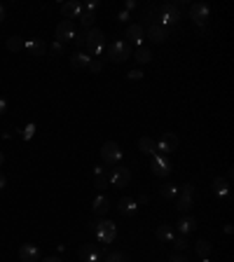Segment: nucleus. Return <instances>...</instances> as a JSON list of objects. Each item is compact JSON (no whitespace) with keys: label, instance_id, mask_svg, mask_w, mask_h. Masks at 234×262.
<instances>
[{"label":"nucleus","instance_id":"2","mask_svg":"<svg viewBox=\"0 0 234 262\" xmlns=\"http://www.w3.org/2000/svg\"><path fill=\"white\" fill-rule=\"evenodd\" d=\"M129 56H131V47H129V42H124V40H117V42H113L110 47L105 49V59H110L113 63H122Z\"/></svg>","mask_w":234,"mask_h":262},{"label":"nucleus","instance_id":"33","mask_svg":"<svg viewBox=\"0 0 234 262\" xmlns=\"http://www.w3.org/2000/svg\"><path fill=\"white\" fill-rule=\"evenodd\" d=\"M176 246V253H180V250H185L187 248V239H185V234H180V237H174V241H171Z\"/></svg>","mask_w":234,"mask_h":262},{"label":"nucleus","instance_id":"7","mask_svg":"<svg viewBox=\"0 0 234 262\" xmlns=\"http://www.w3.org/2000/svg\"><path fill=\"white\" fill-rule=\"evenodd\" d=\"M152 173L159 178H166L171 173V162L164 155H152Z\"/></svg>","mask_w":234,"mask_h":262},{"label":"nucleus","instance_id":"6","mask_svg":"<svg viewBox=\"0 0 234 262\" xmlns=\"http://www.w3.org/2000/svg\"><path fill=\"white\" fill-rule=\"evenodd\" d=\"M178 145H180V138L176 136L174 131H166L162 138L157 141V152L162 150L164 155H169V152H174V150H178Z\"/></svg>","mask_w":234,"mask_h":262},{"label":"nucleus","instance_id":"28","mask_svg":"<svg viewBox=\"0 0 234 262\" xmlns=\"http://www.w3.org/2000/svg\"><path fill=\"white\" fill-rule=\"evenodd\" d=\"M159 192H162L164 199H176V197H178V185H174V183H166Z\"/></svg>","mask_w":234,"mask_h":262},{"label":"nucleus","instance_id":"23","mask_svg":"<svg viewBox=\"0 0 234 262\" xmlns=\"http://www.w3.org/2000/svg\"><path fill=\"white\" fill-rule=\"evenodd\" d=\"M138 148L140 152H145V155H157V141H152L148 136H143L138 141Z\"/></svg>","mask_w":234,"mask_h":262},{"label":"nucleus","instance_id":"35","mask_svg":"<svg viewBox=\"0 0 234 262\" xmlns=\"http://www.w3.org/2000/svg\"><path fill=\"white\" fill-rule=\"evenodd\" d=\"M73 42H75V47H84V45H87V36H84V31H82V33H78V36L73 37Z\"/></svg>","mask_w":234,"mask_h":262},{"label":"nucleus","instance_id":"37","mask_svg":"<svg viewBox=\"0 0 234 262\" xmlns=\"http://www.w3.org/2000/svg\"><path fill=\"white\" fill-rule=\"evenodd\" d=\"M127 77L131 80V82H138V80H143V73H140V71H131Z\"/></svg>","mask_w":234,"mask_h":262},{"label":"nucleus","instance_id":"18","mask_svg":"<svg viewBox=\"0 0 234 262\" xmlns=\"http://www.w3.org/2000/svg\"><path fill=\"white\" fill-rule=\"evenodd\" d=\"M197 229V218L195 215H183L180 220H178V232L180 234H190V232H195Z\"/></svg>","mask_w":234,"mask_h":262},{"label":"nucleus","instance_id":"12","mask_svg":"<svg viewBox=\"0 0 234 262\" xmlns=\"http://www.w3.org/2000/svg\"><path fill=\"white\" fill-rule=\"evenodd\" d=\"M82 12H84V5H80L78 0H70V2H63V5H61V14H63L68 21L78 19Z\"/></svg>","mask_w":234,"mask_h":262},{"label":"nucleus","instance_id":"48","mask_svg":"<svg viewBox=\"0 0 234 262\" xmlns=\"http://www.w3.org/2000/svg\"><path fill=\"white\" fill-rule=\"evenodd\" d=\"M201 262H209V260H206V258H204V260H201Z\"/></svg>","mask_w":234,"mask_h":262},{"label":"nucleus","instance_id":"13","mask_svg":"<svg viewBox=\"0 0 234 262\" xmlns=\"http://www.w3.org/2000/svg\"><path fill=\"white\" fill-rule=\"evenodd\" d=\"M23 49H26L31 56H45V54H47V45L40 40V37L26 40V42H23Z\"/></svg>","mask_w":234,"mask_h":262},{"label":"nucleus","instance_id":"47","mask_svg":"<svg viewBox=\"0 0 234 262\" xmlns=\"http://www.w3.org/2000/svg\"><path fill=\"white\" fill-rule=\"evenodd\" d=\"M2 162H5V155H2V152H0V167H2Z\"/></svg>","mask_w":234,"mask_h":262},{"label":"nucleus","instance_id":"42","mask_svg":"<svg viewBox=\"0 0 234 262\" xmlns=\"http://www.w3.org/2000/svg\"><path fill=\"white\" fill-rule=\"evenodd\" d=\"M5 17H7V10H5V5H0V24L5 21Z\"/></svg>","mask_w":234,"mask_h":262},{"label":"nucleus","instance_id":"1","mask_svg":"<svg viewBox=\"0 0 234 262\" xmlns=\"http://www.w3.org/2000/svg\"><path fill=\"white\" fill-rule=\"evenodd\" d=\"M94 232H96V241L98 243H113L117 237V225L113 220H98V223H92Z\"/></svg>","mask_w":234,"mask_h":262},{"label":"nucleus","instance_id":"24","mask_svg":"<svg viewBox=\"0 0 234 262\" xmlns=\"http://www.w3.org/2000/svg\"><path fill=\"white\" fill-rule=\"evenodd\" d=\"M211 187H213V192H215L218 197H227V192H230V180L227 178H215Z\"/></svg>","mask_w":234,"mask_h":262},{"label":"nucleus","instance_id":"38","mask_svg":"<svg viewBox=\"0 0 234 262\" xmlns=\"http://www.w3.org/2000/svg\"><path fill=\"white\" fill-rule=\"evenodd\" d=\"M169 262H187V258L183 255V253H174V255L169 258Z\"/></svg>","mask_w":234,"mask_h":262},{"label":"nucleus","instance_id":"36","mask_svg":"<svg viewBox=\"0 0 234 262\" xmlns=\"http://www.w3.org/2000/svg\"><path fill=\"white\" fill-rule=\"evenodd\" d=\"M87 71L89 73H101L103 71V63H101L98 59H92V63H89V68H87Z\"/></svg>","mask_w":234,"mask_h":262},{"label":"nucleus","instance_id":"31","mask_svg":"<svg viewBox=\"0 0 234 262\" xmlns=\"http://www.w3.org/2000/svg\"><path fill=\"white\" fill-rule=\"evenodd\" d=\"M152 59V52L148 47H138V52H136V61L138 63H148V61Z\"/></svg>","mask_w":234,"mask_h":262},{"label":"nucleus","instance_id":"32","mask_svg":"<svg viewBox=\"0 0 234 262\" xmlns=\"http://www.w3.org/2000/svg\"><path fill=\"white\" fill-rule=\"evenodd\" d=\"M78 19L82 21V26H84V31H89V28H92V24L96 21V17H94L92 12H82L80 17H78Z\"/></svg>","mask_w":234,"mask_h":262},{"label":"nucleus","instance_id":"26","mask_svg":"<svg viewBox=\"0 0 234 262\" xmlns=\"http://www.w3.org/2000/svg\"><path fill=\"white\" fill-rule=\"evenodd\" d=\"M155 234H157V239H159V241H169V243L174 241V229H171V227H166V225H159Z\"/></svg>","mask_w":234,"mask_h":262},{"label":"nucleus","instance_id":"29","mask_svg":"<svg viewBox=\"0 0 234 262\" xmlns=\"http://www.w3.org/2000/svg\"><path fill=\"white\" fill-rule=\"evenodd\" d=\"M105 262H129V258L124 250H113V253H108Z\"/></svg>","mask_w":234,"mask_h":262},{"label":"nucleus","instance_id":"3","mask_svg":"<svg viewBox=\"0 0 234 262\" xmlns=\"http://www.w3.org/2000/svg\"><path fill=\"white\" fill-rule=\"evenodd\" d=\"M178 21H180V10H178V5H174V2H166V5H162L159 7V26H178Z\"/></svg>","mask_w":234,"mask_h":262},{"label":"nucleus","instance_id":"27","mask_svg":"<svg viewBox=\"0 0 234 262\" xmlns=\"http://www.w3.org/2000/svg\"><path fill=\"white\" fill-rule=\"evenodd\" d=\"M195 250H197V255H199V258H209V253H211V243L206 241V239H199L197 243H195Z\"/></svg>","mask_w":234,"mask_h":262},{"label":"nucleus","instance_id":"4","mask_svg":"<svg viewBox=\"0 0 234 262\" xmlns=\"http://www.w3.org/2000/svg\"><path fill=\"white\" fill-rule=\"evenodd\" d=\"M101 159H103V164H119V159H122V148H119L115 141L103 143V148H101Z\"/></svg>","mask_w":234,"mask_h":262},{"label":"nucleus","instance_id":"46","mask_svg":"<svg viewBox=\"0 0 234 262\" xmlns=\"http://www.w3.org/2000/svg\"><path fill=\"white\" fill-rule=\"evenodd\" d=\"M40 262H63V260H61V258H52V255H49V258H45V260H40Z\"/></svg>","mask_w":234,"mask_h":262},{"label":"nucleus","instance_id":"30","mask_svg":"<svg viewBox=\"0 0 234 262\" xmlns=\"http://www.w3.org/2000/svg\"><path fill=\"white\" fill-rule=\"evenodd\" d=\"M7 49H10V52H21V49H23V40H21V37H17V36L7 37Z\"/></svg>","mask_w":234,"mask_h":262},{"label":"nucleus","instance_id":"20","mask_svg":"<svg viewBox=\"0 0 234 262\" xmlns=\"http://www.w3.org/2000/svg\"><path fill=\"white\" fill-rule=\"evenodd\" d=\"M127 37L134 42V45L143 47V26H140V24H131L127 28Z\"/></svg>","mask_w":234,"mask_h":262},{"label":"nucleus","instance_id":"15","mask_svg":"<svg viewBox=\"0 0 234 262\" xmlns=\"http://www.w3.org/2000/svg\"><path fill=\"white\" fill-rule=\"evenodd\" d=\"M78 255H80L82 262H98L101 260V255H98V250H96L94 243H84V246H80Z\"/></svg>","mask_w":234,"mask_h":262},{"label":"nucleus","instance_id":"5","mask_svg":"<svg viewBox=\"0 0 234 262\" xmlns=\"http://www.w3.org/2000/svg\"><path fill=\"white\" fill-rule=\"evenodd\" d=\"M54 36H57V42H70L73 37H75V26H73V21H68V19H63V21H58L57 28H54Z\"/></svg>","mask_w":234,"mask_h":262},{"label":"nucleus","instance_id":"16","mask_svg":"<svg viewBox=\"0 0 234 262\" xmlns=\"http://www.w3.org/2000/svg\"><path fill=\"white\" fill-rule=\"evenodd\" d=\"M89 63H92V56L84 54V52H75V54L70 56V66H73L75 71H87Z\"/></svg>","mask_w":234,"mask_h":262},{"label":"nucleus","instance_id":"9","mask_svg":"<svg viewBox=\"0 0 234 262\" xmlns=\"http://www.w3.org/2000/svg\"><path fill=\"white\" fill-rule=\"evenodd\" d=\"M84 36H87V45L84 47H89V54H92L94 49L103 47V31L101 28H89V31H84Z\"/></svg>","mask_w":234,"mask_h":262},{"label":"nucleus","instance_id":"34","mask_svg":"<svg viewBox=\"0 0 234 262\" xmlns=\"http://www.w3.org/2000/svg\"><path fill=\"white\" fill-rule=\"evenodd\" d=\"M33 133H35V124H26L21 131V136H23V141H31L33 138Z\"/></svg>","mask_w":234,"mask_h":262},{"label":"nucleus","instance_id":"22","mask_svg":"<svg viewBox=\"0 0 234 262\" xmlns=\"http://www.w3.org/2000/svg\"><path fill=\"white\" fill-rule=\"evenodd\" d=\"M157 19H159V5H148V7L143 10V21L148 26H155Z\"/></svg>","mask_w":234,"mask_h":262},{"label":"nucleus","instance_id":"8","mask_svg":"<svg viewBox=\"0 0 234 262\" xmlns=\"http://www.w3.org/2000/svg\"><path fill=\"white\" fill-rule=\"evenodd\" d=\"M129 180H131V171L127 167H117L110 171V185L115 187H127Z\"/></svg>","mask_w":234,"mask_h":262},{"label":"nucleus","instance_id":"11","mask_svg":"<svg viewBox=\"0 0 234 262\" xmlns=\"http://www.w3.org/2000/svg\"><path fill=\"white\" fill-rule=\"evenodd\" d=\"M192 192H195V185L192 183H187V185H183V194H180V199H178V211L180 213H187L190 208H192Z\"/></svg>","mask_w":234,"mask_h":262},{"label":"nucleus","instance_id":"10","mask_svg":"<svg viewBox=\"0 0 234 262\" xmlns=\"http://www.w3.org/2000/svg\"><path fill=\"white\" fill-rule=\"evenodd\" d=\"M190 19L195 21V24H206V19H209V5H204V2H195V5H190Z\"/></svg>","mask_w":234,"mask_h":262},{"label":"nucleus","instance_id":"45","mask_svg":"<svg viewBox=\"0 0 234 262\" xmlns=\"http://www.w3.org/2000/svg\"><path fill=\"white\" fill-rule=\"evenodd\" d=\"M136 204H148V194H140L138 199H136Z\"/></svg>","mask_w":234,"mask_h":262},{"label":"nucleus","instance_id":"39","mask_svg":"<svg viewBox=\"0 0 234 262\" xmlns=\"http://www.w3.org/2000/svg\"><path fill=\"white\" fill-rule=\"evenodd\" d=\"M52 54H63V45L61 42H54L52 45Z\"/></svg>","mask_w":234,"mask_h":262},{"label":"nucleus","instance_id":"40","mask_svg":"<svg viewBox=\"0 0 234 262\" xmlns=\"http://www.w3.org/2000/svg\"><path fill=\"white\" fill-rule=\"evenodd\" d=\"M96 7H98V2H96V0H94V2H87L84 12H92V14H94V10H96Z\"/></svg>","mask_w":234,"mask_h":262},{"label":"nucleus","instance_id":"19","mask_svg":"<svg viewBox=\"0 0 234 262\" xmlns=\"http://www.w3.org/2000/svg\"><path fill=\"white\" fill-rule=\"evenodd\" d=\"M148 37H150L152 42H164V40L169 37V31H166L164 26H159V24L148 26Z\"/></svg>","mask_w":234,"mask_h":262},{"label":"nucleus","instance_id":"41","mask_svg":"<svg viewBox=\"0 0 234 262\" xmlns=\"http://www.w3.org/2000/svg\"><path fill=\"white\" fill-rule=\"evenodd\" d=\"M5 112H7V101L0 98V115H5Z\"/></svg>","mask_w":234,"mask_h":262},{"label":"nucleus","instance_id":"25","mask_svg":"<svg viewBox=\"0 0 234 262\" xmlns=\"http://www.w3.org/2000/svg\"><path fill=\"white\" fill-rule=\"evenodd\" d=\"M110 185V173H108V168H101L98 173H96V178H94V187L96 190H103Z\"/></svg>","mask_w":234,"mask_h":262},{"label":"nucleus","instance_id":"14","mask_svg":"<svg viewBox=\"0 0 234 262\" xmlns=\"http://www.w3.org/2000/svg\"><path fill=\"white\" fill-rule=\"evenodd\" d=\"M19 260L21 262H40V250L33 243H23L19 248Z\"/></svg>","mask_w":234,"mask_h":262},{"label":"nucleus","instance_id":"17","mask_svg":"<svg viewBox=\"0 0 234 262\" xmlns=\"http://www.w3.org/2000/svg\"><path fill=\"white\" fill-rule=\"evenodd\" d=\"M117 211L122 215H134L138 211V204H136V199H131V197H122L119 204H117Z\"/></svg>","mask_w":234,"mask_h":262},{"label":"nucleus","instance_id":"21","mask_svg":"<svg viewBox=\"0 0 234 262\" xmlns=\"http://www.w3.org/2000/svg\"><path fill=\"white\" fill-rule=\"evenodd\" d=\"M108 208H110V199L108 197H96L94 199V204H92V211H94V215H105L108 213Z\"/></svg>","mask_w":234,"mask_h":262},{"label":"nucleus","instance_id":"44","mask_svg":"<svg viewBox=\"0 0 234 262\" xmlns=\"http://www.w3.org/2000/svg\"><path fill=\"white\" fill-rule=\"evenodd\" d=\"M117 19H119V21H127V19H129V12H127V10H124V12H119V17H117Z\"/></svg>","mask_w":234,"mask_h":262},{"label":"nucleus","instance_id":"43","mask_svg":"<svg viewBox=\"0 0 234 262\" xmlns=\"http://www.w3.org/2000/svg\"><path fill=\"white\" fill-rule=\"evenodd\" d=\"M5 185H7V178H5V173H0V190H5Z\"/></svg>","mask_w":234,"mask_h":262}]
</instances>
